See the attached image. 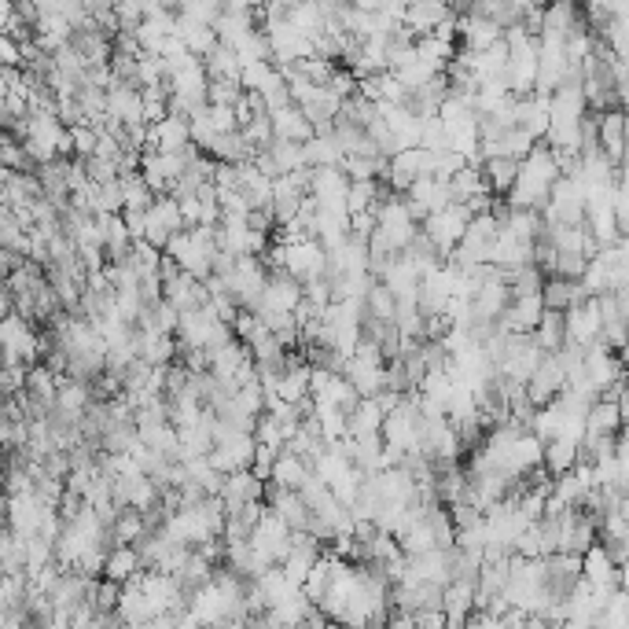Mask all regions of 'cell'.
Here are the masks:
<instances>
[{"mask_svg": "<svg viewBox=\"0 0 629 629\" xmlns=\"http://www.w3.org/2000/svg\"><path fill=\"white\" fill-rule=\"evenodd\" d=\"M137 567H140V556H137V549H129V545H115V552H107V556H103V574L118 585L133 582Z\"/></svg>", "mask_w": 629, "mask_h": 629, "instance_id": "6da1fadb", "label": "cell"}]
</instances>
